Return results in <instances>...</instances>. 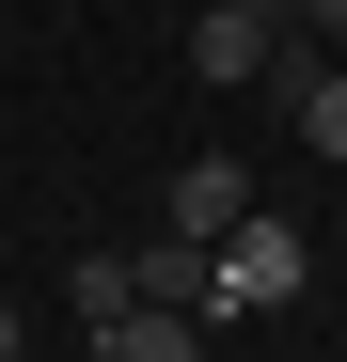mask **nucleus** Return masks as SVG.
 Returning a JSON list of instances; mask_svg holds the SVG:
<instances>
[{"mask_svg":"<svg viewBox=\"0 0 347 362\" xmlns=\"http://www.w3.org/2000/svg\"><path fill=\"white\" fill-rule=\"evenodd\" d=\"M284 299H316V236L253 205V221H221L205 236V315H284Z\"/></svg>","mask_w":347,"mask_h":362,"instance_id":"f257e3e1","label":"nucleus"},{"mask_svg":"<svg viewBox=\"0 0 347 362\" xmlns=\"http://www.w3.org/2000/svg\"><path fill=\"white\" fill-rule=\"evenodd\" d=\"M268 47H284V16L205 0V16H190V79H205V95H237V79H268Z\"/></svg>","mask_w":347,"mask_h":362,"instance_id":"f03ea898","label":"nucleus"},{"mask_svg":"<svg viewBox=\"0 0 347 362\" xmlns=\"http://www.w3.org/2000/svg\"><path fill=\"white\" fill-rule=\"evenodd\" d=\"M79 346L95 362H205V315H190V299H127V315H95Z\"/></svg>","mask_w":347,"mask_h":362,"instance_id":"7ed1b4c3","label":"nucleus"},{"mask_svg":"<svg viewBox=\"0 0 347 362\" xmlns=\"http://www.w3.org/2000/svg\"><path fill=\"white\" fill-rule=\"evenodd\" d=\"M268 79H284V110H300V142H316V158H347V64H316V47H268Z\"/></svg>","mask_w":347,"mask_h":362,"instance_id":"20e7f679","label":"nucleus"},{"mask_svg":"<svg viewBox=\"0 0 347 362\" xmlns=\"http://www.w3.org/2000/svg\"><path fill=\"white\" fill-rule=\"evenodd\" d=\"M221 221H253V173L237 158H174V236H221Z\"/></svg>","mask_w":347,"mask_h":362,"instance_id":"39448f33","label":"nucleus"},{"mask_svg":"<svg viewBox=\"0 0 347 362\" xmlns=\"http://www.w3.org/2000/svg\"><path fill=\"white\" fill-rule=\"evenodd\" d=\"M127 284H142V299H190V315H205V236H142V252H127Z\"/></svg>","mask_w":347,"mask_h":362,"instance_id":"423d86ee","label":"nucleus"},{"mask_svg":"<svg viewBox=\"0 0 347 362\" xmlns=\"http://www.w3.org/2000/svg\"><path fill=\"white\" fill-rule=\"evenodd\" d=\"M0 362H32V331H16V299H0Z\"/></svg>","mask_w":347,"mask_h":362,"instance_id":"0eeeda50","label":"nucleus"},{"mask_svg":"<svg viewBox=\"0 0 347 362\" xmlns=\"http://www.w3.org/2000/svg\"><path fill=\"white\" fill-rule=\"evenodd\" d=\"M300 16H316V32H331V47H347V0H300Z\"/></svg>","mask_w":347,"mask_h":362,"instance_id":"6e6552de","label":"nucleus"},{"mask_svg":"<svg viewBox=\"0 0 347 362\" xmlns=\"http://www.w3.org/2000/svg\"><path fill=\"white\" fill-rule=\"evenodd\" d=\"M253 16H300V0H253Z\"/></svg>","mask_w":347,"mask_h":362,"instance_id":"1a4fd4ad","label":"nucleus"},{"mask_svg":"<svg viewBox=\"0 0 347 362\" xmlns=\"http://www.w3.org/2000/svg\"><path fill=\"white\" fill-rule=\"evenodd\" d=\"M331 299H347V252H331Z\"/></svg>","mask_w":347,"mask_h":362,"instance_id":"9d476101","label":"nucleus"}]
</instances>
